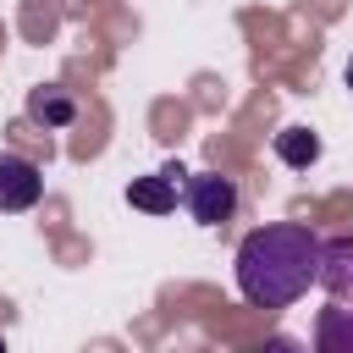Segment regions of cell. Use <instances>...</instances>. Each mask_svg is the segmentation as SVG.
<instances>
[{
    "mask_svg": "<svg viewBox=\"0 0 353 353\" xmlns=\"http://www.w3.org/2000/svg\"><path fill=\"white\" fill-rule=\"evenodd\" d=\"M314 281H320V237L303 221H270L237 243V292L254 309H287Z\"/></svg>",
    "mask_w": 353,
    "mask_h": 353,
    "instance_id": "cell-1",
    "label": "cell"
},
{
    "mask_svg": "<svg viewBox=\"0 0 353 353\" xmlns=\"http://www.w3.org/2000/svg\"><path fill=\"white\" fill-rule=\"evenodd\" d=\"M182 204L199 226H226L237 215V182L221 176V171H199V176L182 182Z\"/></svg>",
    "mask_w": 353,
    "mask_h": 353,
    "instance_id": "cell-2",
    "label": "cell"
},
{
    "mask_svg": "<svg viewBox=\"0 0 353 353\" xmlns=\"http://www.w3.org/2000/svg\"><path fill=\"white\" fill-rule=\"evenodd\" d=\"M314 347L320 353H353V309H325L314 325Z\"/></svg>",
    "mask_w": 353,
    "mask_h": 353,
    "instance_id": "cell-8",
    "label": "cell"
},
{
    "mask_svg": "<svg viewBox=\"0 0 353 353\" xmlns=\"http://www.w3.org/2000/svg\"><path fill=\"white\" fill-rule=\"evenodd\" d=\"M320 287L336 303H353V232L320 243Z\"/></svg>",
    "mask_w": 353,
    "mask_h": 353,
    "instance_id": "cell-4",
    "label": "cell"
},
{
    "mask_svg": "<svg viewBox=\"0 0 353 353\" xmlns=\"http://www.w3.org/2000/svg\"><path fill=\"white\" fill-rule=\"evenodd\" d=\"M39 193H44V171L28 160V154H0V210L6 215H22V210H33L39 204Z\"/></svg>",
    "mask_w": 353,
    "mask_h": 353,
    "instance_id": "cell-3",
    "label": "cell"
},
{
    "mask_svg": "<svg viewBox=\"0 0 353 353\" xmlns=\"http://www.w3.org/2000/svg\"><path fill=\"white\" fill-rule=\"evenodd\" d=\"M176 176H182L176 165H171V171H154V176H138V182L127 188V199H132L138 210H149V215H165V210H176V193H182Z\"/></svg>",
    "mask_w": 353,
    "mask_h": 353,
    "instance_id": "cell-6",
    "label": "cell"
},
{
    "mask_svg": "<svg viewBox=\"0 0 353 353\" xmlns=\"http://www.w3.org/2000/svg\"><path fill=\"white\" fill-rule=\"evenodd\" d=\"M0 347H6V336H0Z\"/></svg>",
    "mask_w": 353,
    "mask_h": 353,
    "instance_id": "cell-10",
    "label": "cell"
},
{
    "mask_svg": "<svg viewBox=\"0 0 353 353\" xmlns=\"http://www.w3.org/2000/svg\"><path fill=\"white\" fill-rule=\"evenodd\" d=\"M347 88H353V61H347Z\"/></svg>",
    "mask_w": 353,
    "mask_h": 353,
    "instance_id": "cell-9",
    "label": "cell"
},
{
    "mask_svg": "<svg viewBox=\"0 0 353 353\" xmlns=\"http://www.w3.org/2000/svg\"><path fill=\"white\" fill-rule=\"evenodd\" d=\"M276 160L303 171V165H314V160H320V138H314L309 127H281V132H276Z\"/></svg>",
    "mask_w": 353,
    "mask_h": 353,
    "instance_id": "cell-7",
    "label": "cell"
},
{
    "mask_svg": "<svg viewBox=\"0 0 353 353\" xmlns=\"http://www.w3.org/2000/svg\"><path fill=\"white\" fill-rule=\"evenodd\" d=\"M28 121H39L44 132H55V127H72V121H77V99H72L66 88H55V83H44V88H28Z\"/></svg>",
    "mask_w": 353,
    "mask_h": 353,
    "instance_id": "cell-5",
    "label": "cell"
}]
</instances>
